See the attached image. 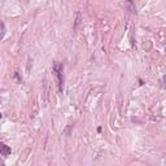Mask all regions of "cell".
I'll list each match as a JSON object with an SVG mask.
<instances>
[{
    "label": "cell",
    "instance_id": "1",
    "mask_svg": "<svg viewBox=\"0 0 166 166\" xmlns=\"http://www.w3.org/2000/svg\"><path fill=\"white\" fill-rule=\"evenodd\" d=\"M52 71H53L54 77L57 78V85H58V90L60 92H63L64 90V64L63 63H58V61H54L53 66H52Z\"/></svg>",
    "mask_w": 166,
    "mask_h": 166
},
{
    "label": "cell",
    "instance_id": "4",
    "mask_svg": "<svg viewBox=\"0 0 166 166\" xmlns=\"http://www.w3.org/2000/svg\"><path fill=\"white\" fill-rule=\"evenodd\" d=\"M14 75H16V78H17V79H18V82H19V83H21V82H22V78H21V77H19L18 71H16V74H14Z\"/></svg>",
    "mask_w": 166,
    "mask_h": 166
},
{
    "label": "cell",
    "instance_id": "2",
    "mask_svg": "<svg viewBox=\"0 0 166 166\" xmlns=\"http://www.w3.org/2000/svg\"><path fill=\"white\" fill-rule=\"evenodd\" d=\"M0 145H1V148H0V153H1V156H3V157H8V156L11 155V147H8L5 143H1Z\"/></svg>",
    "mask_w": 166,
    "mask_h": 166
},
{
    "label": "cell",
    "instance_id": "3",
    "mask_svg": "<svg viewBox=\"0 0 166 166\" xmlns=\"http://www.w3.org/2000/svg\"><path fill=\"white\" fill-rule=\"evenodd\" d=\"M4 35H5V25L1 22V38H4Z\"/></svg>",
    "mask_w": 166,
    "mask_h": 166
}]
</instances>
